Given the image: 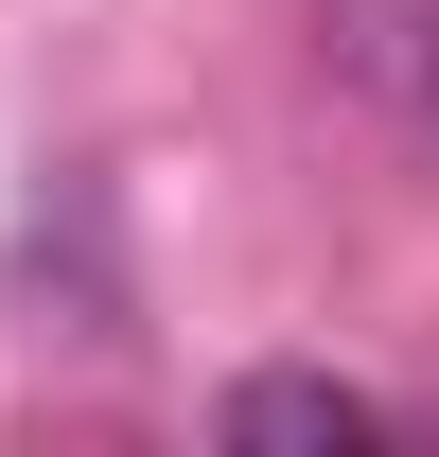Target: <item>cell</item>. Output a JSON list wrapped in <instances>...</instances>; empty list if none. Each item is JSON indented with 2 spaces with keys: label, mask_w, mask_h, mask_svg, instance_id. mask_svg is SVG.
I'll return each mask as SVG.
<instances>
[{
  "label": "cell",
  "mask_w": 439,
  "mask_h": 457,
  "mask_svg": "<svg viewBox=\"0 0 439 457\" xmlns=\"http://www.w3.org/2000/svg\"><path fill=\"white\" fill-rule=\"evenodd\" d=\"M317 71L439 141V0H317Z\"/></svg>",
  "instance_id": "obj_1"
},
{
  "label": "cell",
  "mask_w": 439,
  "mask_h": 457,
  "mask_svg": "<svg viewBox=\"0 0 439 457\" xmlns=\"http://www.w3.org/2000/svg\"><path fill=\"white\" fill-rule=\"evenodd\" d=\"M211 422L228 440H386V404L352 387V370H228Z\"/></svg>",
  "instance_id": "obj_2"
}]
</instances>
